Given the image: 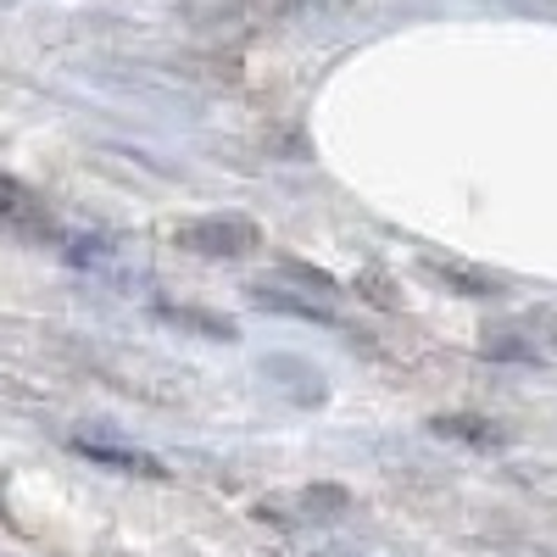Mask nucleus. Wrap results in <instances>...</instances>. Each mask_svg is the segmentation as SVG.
Instances as JSON below:
<instances>
[{
    "mask_svg": "<svg viewBox=\"0 0 557 557\" xmlns=\"http://www.w3.org/2000/svg\"><path fill=\"white\" fill-rule=\"evenodd\" d=\"M257 223L251 218H235V212H223V218H196V223H184L178 228V246L184 251H196L207 262H235V257H251L257 251Z\"/></svg>",
    "mask_w": 557,
    "mask_h": 557,
    "instance_id": "1",
    "label": "nucleus"
},
{
    "mask_svg": "<svg viewBox=\"0 0 557 557\" xmlns=\"http://www.w3.org/2000/svg\"><path fill=\"white\" fill-rule=\"evenodd\" d=\"M0 228H7V235H17V240H57L51 207H45L28 184H17V178H7V173H0Z\"/></svg>",
    "mask_w": 557,
    "mask_h": 557,
    "instance_id": "2",
    "label": "nucleus"
},
{
    "mask_svg": "<svg viewBox=\"0 0 557 557\" xmlns=\"http://www.w3.org/2000/svg\"><path fill=\"white\" fill-rule=\"evenodd\" d=\"M78 457L89 462H107V469H123V474H146V480H168V469L146 451H128V446H107V441H73Z\"/></svg>",
    "mask_w": 557,
    "mask_h": 557,
    "instance_id": "3",
    "label": "nucleus"
},
{
    "mask_svg": "<svg viewBox=\"0 0 557 557\" xmlns=\"http://www.w3.org/2000/svg\"><path fill=\"white\" fill-rule=\"evenodd\" d=\"M430 430L446 435V441H469V446H502V424H491V418H474V412H441L430 418Z\"/></svg>",
    "mask_w": 557,
    "mask_h": 557,
    "instance_id": "4",
    "label": "nucleus"
},
{
    "mask_svg": "<svg viewBox=\"0 0 557 557\" xmlns=\"http://www.w3.org/2000/svg\"><path fill=\"white\" fill-rule=\"evenodd\" d=\"M168 323H178V330H196V335H212V341H235V323L228 318H212L201 307H157Z\"/></svg>",
    "mask_w": 557,
    "mask_h": 557,
    "instance_id": "5",
    "label": "nucleus"
},
{
    "mask_svg": "<svg viewBox=\"0 0 557 557\" xmlns=\"http://www.w3.org/2000/svg\"><path fill=\"white\" fill-rule=\"evenodd\" d=\"M251 301L268 307V312H290V318H307V323H330V307H307L301 296L273 290V285H251Z\"/></svg>",
    "mask_w": 557,
    "mask_h": 557,
    "instance_id": "6",
    "label": "nucleus"
},
{
    "mask_svg": "<svg viewBox=\"0 0 557 557\" xmlns=\"http://www.w3.org/2000/svg\"><path fill=\"white\" fill-rule=\"evenodd\" d=\"M430 268H435L441 285H451V290H462V296H496V290H502V278L474 273V268H451V262H430Z\"/></svg>",
    "mask_w": 557,
    "mask_h": 557,
    "instance_id": "7",
    "label": "nucleus"
},
{
    "mask_svg": "<svg viewBox=\"0 0 557 557\" xmlns=\"http://www.w3.org/2000/svg\"><path fill=\"white\" fill-rule=\"evenodd\" d=\"M278 268H285L290 278H301V285H307V290H318V296H335V290H341L330 273H323V268H307L301 257H278Z\"/></svg>",
    "mask_w": 557,
    "mask_h": 557,
    "instance_id": "8",
    "label": "nucleus"
}]
</instances>
